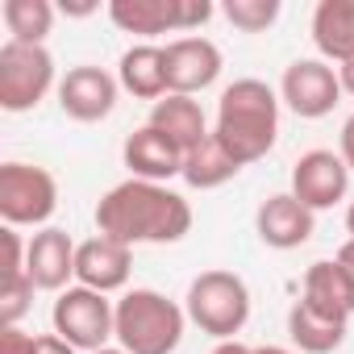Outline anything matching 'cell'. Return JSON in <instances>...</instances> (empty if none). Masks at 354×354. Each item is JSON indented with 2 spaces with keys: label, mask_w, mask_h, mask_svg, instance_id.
<instances>
[{
  "label": "cell",
  "mask_w": 354,
  "mask_h": 354,
  "mask_svg": "<svg viewBox=\"0 0 354 354\" xmlns=\"http://www.w3.org/2000/svg\"><path fill=\"white\" fill-rule=\"evenodd\" d=\"M113 104H117V80L104 67H92V63L71 67L59 84V109L71 121H84V125L104 121L113 113Z\"/></svg>",
  "instance_id": "cell-12"
},
{
  "label": "cell",
  "mask_w": 354,
  "mask_h": 354,
  "mask_svg": "<svg viewBox=\"0 0 354 354\" xmlns=\"http://www.w3.org/2000/svg\"><path fill=\"white\" fill-rule=\"evenodd\" d=\"M34 279L30 275H13V279H0V325H17L30 304H34Z\"/></svg>",
  "instance_id": "cell-25"
},
{
  "label": "cell",
  "mask_w": 354,
  "mask_h": 354,
  "mask_svg": "<svg viewBox=\"0 0 354 354\" xmlns=\"http://www.w3.org/2000/svg\"><path fill=\"white\" fill-rule=\"evenodd\" d=\"M213 17L209 0H109V21L125 34H188Z\"/></svg>",
  "instance_id": "cell-8"
},
{
  "label": "cell",
  "mask_w": 354,
  "mask_h": 354,
  "mask_svg": "<svg viewBox=\"0 0 354 354\" xmlns=\"http://www.w3.org/2000/svg\"><path fill=\"white\" fill-rule=\"evenodd\" d=\"M213 354H254V346H242V342H217Z\"/></svg>",
  "instance_id": "cell-32"
},
{
  "label": "cell",
  "mask_w": 354,
  "mask_h": 354,
  "mask_svg": "<svg viewBox=\"0 0 354 354\" xmlns=\"http://www.w3.org/2000/svg\"><path fill=\"white\" fill-rule=\"evenodd\" d=\"M129 267H133V246L113 242L104 234L80 242V250H75V279H80V288H92V292H104V296L125 288Z\"/></svg>",
  "instance_id": "cell-13"
},
{
  "label": "cell",
  "mask_w": 354,
  "mask_h": 354,
  "mask_svg": "<svg viewBox=\"0 0 354 354\" xmlns=\"http://www.w3.org/2000/svg\"><path fill=\"white\" fill-rule=\"evenodd\" d=\"M75 242L63 230H42L30 238L26 254V275L34 279L38 292H63L67 279H75Z\"/></svg>",
  "instance_id": "cell-16"
},
{
  "label": "cell",
  "mask_w": 354,
  "mask_h": 354,
  "mask_svg": "<svg viewBox=\"0 0 354 354\" xmlns=\"http://www.w3.org/2000/svg\"><path fill=\"white\" fill-rule=\"evenodd\" d=\"M50 321H55V333L63 342H71L75 350H88V354L104 350V342L117 337V304H109V296L92 292V288L59 292Z\"/></svg>",
  "instance_id": "cell-5"
},
{
  "label": "cell",
  "mask_w": 354,
  "mask_h": 354,
  "mask_svg": "<svg viewBox=\"0 0 354 354\" xmlns=\"http://www.w3.org/2000/svg\"><path fill=\"white\" fill-rule=\"evenodd\" d=\"M59 209V184L46 167L5 162L0 167V217L5 225H46Z\"/></svg>",
  "instance_id": "cell-6"
},
{
  "label": "cell",
  "mask_w": 354,
  "mask_h": 354,
  "mask_svg": "<svg viewBox=\"0 0 354 354\" xmlns=\"http://www.w3.org/2000/svg\"><path fill=\"white\" fill-rule=\"evenodd\" d=\"M117 84L125 92H133L138 100H162L167 96V59H162V46H129L121 55V67H117Z\"/></svg>",
  "instance_id": "cell-20"
},
{
  "label": "cell",
  "mask_w": 354,
  "mask_h": 354,
  "mask_svg": "<svg viewBox=\"0 0 354 354\" xmlns=\"http://www.w3.org/2000/svg\"><path fill=\"white\" fill-rule=\"evenodd\" d=\"M288 337L304 354H333L346 342V321H329V317H321V313H313L308 304L296 300L292 313H288Z\"/></svg>",
  "instance_id": "cell-21"
},
{
  "label": "cell",
  "mask_w": 354,
  "mask_h": 354,
  "mask_svg": "<svg viewBox=\"0 0 354 354\" xmlns=\"http://www.w3.org/2000/svg\"><path fill=\"white\" fill-rule=\"evenodd\" d=\"M55 88V59L46 46L5 42L0 46V109L30 113Z\"/></svg>",
  "instance_id": "cell-7"
},
{
  "label": "cell",
  "mask_w": 354,
  "mask_h": 354,
  "mask_svg": "<svg viewBox=\"0 0 354 354\" xmlns=\"http://www.w3.org/2000/svg\"><path fill=\"white\" fill-rule=\"evenodd\" d=\"M337 80H342V92H350V96H354V59L337 67Z\"/></svg>",
  "instance_id": "cell-31"
},
{
  "label": "cell",
  "mask_w": 354,
  "mask_h": 354,
  "mask_svg": "<svg viewBox=\"0 0 354 354\" xmlns=\"http://www.w3.org/2000/svg\"><path fill=\"white\" fill-rule=\"evenodd\" d=\"M313 42L337 67L354 59V0H321L313 9Z\"/></svg>",
  "instance_id": "cell-19"
},
{
  "label": "cell",
  "mask_w": 354,
  "mask_h": 354,
  "mask_svg": "<svg viewBox=\"0 0 354 354\" xmlns=\"http://www.w3.org/2000/svg\"><path fill=\"white\" fill-rule=\"evenodd\" d=\"M34 354H80L71 342H63L59 333H38V346H34Z\"/></svg>",
  "instance_id": "cell-27"
},
{
  "label": "cell",
  "mask_w": 354,
  "mask_h": 354,
  "mask_svg": "<svg viewBox=\"0 0 354 354\" xmlns=\"http://www.w3.org/2000/svg\"><path fill=\"white\" fill-rule=\"evenodd\" d=\"M96 354H125L121 346H104V350H96Z\"/></svg>",
  "instance_id": "cell-35"
},
{
  "label": "cell",
  "mask_w": 354,
  "mask_h": 354,
  "mask_svg": "<svg viewBox=\"0 0 354 354\" xmlns=\"http://www.w3.org/2000/svg\"><path fill=\"white\" fill-rule=\"evenodd\" d=\"M129 180H146V184H167L171 175H184V150L175 146L167 133H158L154 125H142L125 138L121 146Z\"/></svg>",
  "instance_id": "cell-14"
},
{
  "label": "cell",
  "mask_w": 354,
  "mask_h": 354,
  "mask_svg": "<svg viewBox=\"0 0 354 354\" xmlns=\"http://www.w3.org/2000/svg\"><path fill=\"white\" fill-rule=\"evenodd\" d=\"M279 17V0H230L225 5V21L238 26L242 34H263L271 30Z\"/></svg>",
  "instance_id": "cell-24"
},
{
  "label": "cell",
  "mask_w": 354,
  "mask_h": 354,
  "mask_svg": "<svg viewBox=\"0 0 354 354\" xmlns=\"http://www.w3.org/2000/svg\"><path fill=\"white\" fill-rule=\"evenodd\" d=\"M300 304H308L313 313H321L329 321H350L354 317V283H350V275L342 271L337 259H321L304 271Z\"/></svg>",
  "instance_id": "cell-17"
},
{
  "label": "cell",
  "mask_w": 354,
  "mask_h": 354,
  "mask_svg": "<svg viewBox=\"0 0 354 354\" xmlns=\"http://www.w3.org/2000/svg\"><path fill=\"white\" fill-rule=\"evenodd\" d=\"M346 188H350V167L333 150H308L292 167V196L313 213L346 201Z\"/></svg>",
  "instance_id": "cell-10"
},
{
  "label": "cell",
  "mask_w": 354,
  "mask_h": 354,
  "mask_svg": "<svg viewBox=\"0 0 354 354\" xmlns=\"http://www.w3.org/2000/svg\"><path fill=\"white\" fill-rule=\"evenodd\" d=\"M254 354H288L283 346H254Z\"/></svg>",
  "instance_id": "cell-33"
},
{
  "label": "cell",
  "mask_w": 354,
  "mask_h": 354,
  "mask_svg": "<svg viewBox=\"0 0 354 354\" xmlns=\"http://www.w3.org/2000/svg\"><path fill=\"white\" fill-rule=\"evenodd\" d=\"M238 171H242V167L225 154V146H221L213 133H209L196 150H188V154H184V184H188V188H201V192L230 184Z\"/></svg>",
  "instance_id": "cell-22"
},
{
  "label": "cell",
  "mask_w": 354,
  "mask_h": 354,
  "mask_svg": "<svg viewBox=\"0 0 354 354\" xmlns=\"http://www.w3.org/2000/svg\"><path fill=\"white\" fill-rule=\"evenodd\" d=\"M146 125H154L158 133H167L175 146H180L184 154L188 150H196L213 129H209V121H205V109H201V100H192V96H175V92H167L162 100H154V109H150V121Z\"/></svg>",
  "instance_id": "cell-18"
},
{
  "label": "cell",
  "mask_w": 354,
  "mask_h": 354,
  "mask_svg": "<svg viewBox=\"0 0 354 354\" xmlns=\"http://www.w3.org/2000/svg\"><path fill=\"white\" fill-rule=\"evenodd\" d=\"M279 133V96L263 80H234L217 100V125L213 138L225 146V154L238 167H250L267 158Z\"/></svg>",
  "instance_id": "cell-2"
},
{
  "label": "cell",
  "mask_w": 354,
  "mask_h": 354,
  "mask_svg": "<svg viewBox=\"0 0 354 354\" xmlns=\"http://www.w3.org/2000/svg\"><path fill=\"white\" fill-rule=\"evenodd\" d=\"M100 5L96 0H63V13H71V17H88V13H96Z\"/></svg>",
  "instance_id": "cell-29"
},
{
  "label": "cell",
  "mask_w": 354,
  "mask_h": 354,
  "mask_svg": "<svg viewBox=\"0 0 354 354\" xmlns=\"http://www.w3.org/2000/svg\"><path fill=\"white\" fill-rule=\"evenodd\" d=\"M96 230L113 242L142 246V242H180L192 230V205L171 192L167 184L125 180L109 188L96 205Z\"/></svg>",
  "instance_id": "cell-1"
},
{
  "label": "cell",
  "mask_w": 354,
  "mask_h": 354,
  "mask_svg": "<svg viewBox=\"0 0 354 354\" xmlns=\"http://www.w3.org/2000/svg\"><path fill=\"white\" fill-rule=\"evenodd\" d=\"M313 209H304L292 192H279V196H267L254 213V230L267 246L275 250H296L313 238Z\"/></svg>",
  "instance_id": "cell-15"
},
{
  "label": "cell",
  "mask_w": 354,
  "mask_h": 354,
  "mask_svg": "<svg viewBox=\"0 0 354 354\" xmlns=\"http://www.w3.org/2000/svg\"><path fill=\"white\" fill-rule=\"evenodd\" d=\"M162 59H167V92H175V96H196V92L213 88L221 75V50L201 34L167 42Z\"/></svg>",
  "instance_id": "cell-11"
},
{
  "label": "cell",
  "mask_w": 354,
  "mask_h": 354,
  "mask_svg": "<svg viewBox=\"0 0 354 354\" xmlns=\"http://www.w3.org/2000/svg\"><path fill=\"white\" fill-rule=\"evenodd\" d=\"M337 263H342V271H346L350 283H354V238H346V246L337 250Z\"/></svg>",
  "instance_id": "cell-30"
},
{
  "label": "cell",
  "mask_w": 354,
  "mask_h": 354,
  "mask_svg": "<svg viewBox=\"0 0 354 354\" xmlns=\"http://www.w3.org/2000/svg\"><path fill=\"white\" fill-rule=\"evenodd\" d=\"M5 26H9V42H26V46H42V38L55 26V5L50 0H5Z\"/></svg>",
  "instance_id": "cell-23"
},
{
  "label": "cell",
  "mask_w": 354,
  "mask_h": 354,
  "mask_svg": "<svg viewBox=\"0 0 354 354\" xmlns=\"http://www.w3.org/2000/svg\"><path fill=\"white\" fill-rule=\"evenodd\" d=\"M346 230H350V238H354V205H350V213H346Z\"/></svg>",
  "instance_id": "cell-34"
},
{
  "label": "cell",
  "mask_w": 354,
  "mask_h": 354,
  "mask_svg": "<svg viewBox=\"0 0 354 354\" xmlns=\"http://www.w3.org/2000/svg\"><path fill=\"white\" fill-rule=\"evenodd\" d=\"M342 158H346V167L354 171V113L346 117V125H342V150H337Z\"/></svg>",
  "instance_id": "cell-28"
},
{
  "label": "cell",
  "mask_w": 354,
  "mask_h": 354,
  "mask_svg": "<svg viewBox=\"0 0 354 354\" xmlns=\"http://www.w3.org/2000/svg\"><path fill=\"white\" fill-rule=\"evenodd\" d=\"M184 313L192 325H201V333L234 342V333H242V325L250 321V288L234 271H201L188 288Z\"/></svg>",
  "instance_id": "cell-4"
},
{
  "label": "cell",
  "mask_w": 354,
  "mask_h": 354,
  "mask_svg": "<svg viewBox=\"0 0 354 354\" xmlns=\"http://www.w3.org/2000/svg\"><path fill=\"white\" fill-rule=\"evenodd\" d=\"M188 313L154 288H133L117 300V346L125 354H175Z\"/></svg>",
  "instance_id": "cell-3"
},
{
  "label": "cell",
  "mask_w": 354,
  "mask_h": 354,
  "mask_svg": "<svg viewBox=\"0 0 354 354\" xmlns=\"http://www.w3.org/2000/svg\"><path fill=\"white\" fill-rule=\"evenodd\" d=\"M279 100L304 117V121H317V117H329L333 104L342 100V80L329 63L321 59H296L283 80H279Z\"/></svg>",
  "instance_id": "cell-9"
},
{
  "label": "cell",
  "mask_w": 354,
  "mask_h": 354,
  "mask_svg": "<svg viewBox=\"0 0 354 354\" xmlns=\"http://www.w3.org/2000/svg\"><path fill=\"white\" fill-rule=\"evenodd\" d=\"M34 346H38V337L26 333L21 325H5V329H0V354H34Z\"/></svg>",
  "instance_id": "cell-26"
}]
</instances>
